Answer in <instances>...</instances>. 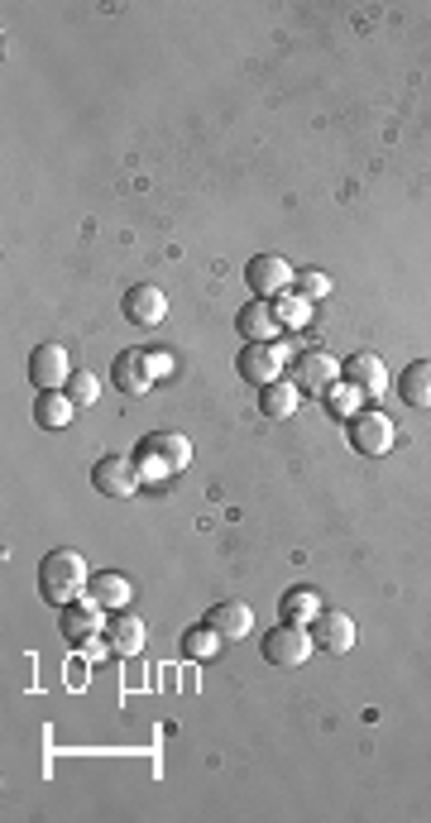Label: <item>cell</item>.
Here are the masks:
<instances>
[{
  "label": "cell",
  "instance_id": "cell-1",
  "mask_svg": "<svg viewBox=\"0 0 431 823\" xmlns=\"http://www.w3.org/2000/svg\"><path fill=\"white\" fill-rule=\"evenodd\" d=\"M87 579H91L87 560L77 551H48L43 565H39V594H43V604H58V608H68L72 599H82Z\"/></svg>",
  "mask_w": 431,
  "mask_h": 823
},
{
  "label": "cell",
  "instance_id": "cell-2",
  "mask_svg": "<svg viewBox=\"0 0 431 823\" xmlns=\"http://www.w3.org/2000/svg\"><path fill=\"white\" fill-rule=\"evenodd\" d=\"M187 460H192V445L178 431H149L135 445V464H139L144 479H168V474L187 470Z\"/></svg>",
  "mask_w": 431,
  "mask_h": 823
},
{
  "label": "cell",
  "instance_id": "cell-3",
  "mask_svg": "<svg viewBox=\"0 0 431 823\" xmlns=\"http://www.w3.org/2000/svg\"><path fill=\"white\" fill-rule=\"evenodd\" d=\"M293 278H297V273L287 268L283 254H254V259L245 264V283H249V293L259 297V302L283 297L287 287H293Z\"/></svg>",
  "mask_w": 431,
  "mask_h": 823
},
{
  "label": "cell",
  "instance_id": "cell-4",
  "mask_svg": "<svg viewBox=\"0 0 431 823\" xmlns=\"http://www.w3.org/2000/svg\"><path fill=\"white\" fill-rule=\"evenodd\" d=\"M312 633L307 627H297V623H283V627H274V633L264 637V660L268 666H283V670H293V666H302V660L312 656Z\"/></svg>",
  "mask_w": 431,
  "mask_h": 823
},
{
  "label": "cell",
  "instance_id": "cell-5",
  "mask_svg": "<svg viewBox=\"0 0 431 823\" xmlns=\"http://www.w3.org/2000/svg\"><path fill=\"white\" fill-rule=\"evenodd\" d=\"M68 379H72V369H68V350H62V345L43 341V345L29 350V383H35L39 393L68 389Z\"/></svg>",
  "mask_w": 431,
  "mask_h": 823
},
{
  "label": "cell",
  "instance_id": "cell-6",
  "mask_svg": "<svg viewBox=\"0 0 431 823\" xmlns=\"http://www.w3.org/2000/svg\"><path fill=\"white\" fill-rule=\"evenodd\" d=\"M58 633H62V641H72V647H87L96 633H106V608L96 604L91 594L87 599H72L58 618Z\"/></svg>",
  "mask_w": 431,
  "mask_h": 823
},
{
  "label": "cell",
  "instance_id": "cell-7",
  "mask_svg": "<svg viewBox=\"0 0 431 823\" xmlns=\"http://www.w3.org/2000/svg\"><path fill=\"white\" fill-rule=\"evenodd\" d=\"M312 641H316V651H331V656H345L350 647H355V618H350V613H341V608H322L312 618Z\"/></svg>",
  "mask_w": 431,
  "mask_h": 823
},
{
  "label": "cell",
  "instance_id": "cell-8",
  "mask_svg": "<svg viewBox=\"0 0 431 823\" xmlns=\"http://www.w3.org/2000/svg\"><path fill=\"white\" fill-rule=\"evenodd\" d=\"M293 374H297L293 383H297L302 393L326 398V393L335 389V383H341V364H335L326 350H302V354H297V364H293Z\"/></svg>",
  "mask_w": 431,
  "mask_h": 823
},
{
  "label": "cell",
  "instance_id": "cell-9",
  "mask_svg": "<svg viewBox=\"0 0 431 823\" xmlns=\"http://www.w3.org/2000/svg\"><path fill=\"white\" fill-rule=\"evenodd\" d=\"M139 464H135V455L125 460V455H101L91 464V483L101 489L106 498H130L135 489H139Z\"/></svg>",
  "mask_w": 431,
  "mask_h": 823
},
{
  "label": "cell",
  "instance_id": "cell-10",
  "mask_svg": "<svg viewBox=\"0 0 431 823\" xmlns=\"http://www.w3.org/2000/svg\"><path fill=\"white\" fill-rule=\"evenodd\" d=\"M350 445L360 455H389L393 450V422L383 412H355L350 417Z\"/></svg>",
  "mask_w": 431,
  "mask_h": 823
},
{
  "label": "cell",
  "instance_id": "cell-11",
  "mask_svg": "<svg viewBox=\"0 0 431 823\" xmlns=\"http://www.w3.org/2000/svg\"><path fill=\"white\" fill-rule=\"evenodd\" d=\"M341 383H350L360 398H379L383 389H389V369H383L379 354L360 350V354H350V360L341 364Z\"/></svg>",
  "mask_w": 431,
  "mask_h": 823
},
{
  "label": "cell",
  "instance_id": "cell-12",
  "mask_svg": "<svg viewBox=\"0 0 431 823\" xmlns=\"http://www.w3.org/2000/svg\"><path fill=\"white\" fill-rule=\"evenodd\" d=\"M110 374H116V389L125 393V398H144L154 389V360L144 350H120L116 354V369H110Z\"/></svg>",
  "mask_w": 431,
  "mask_h": 823
},
{
  "label": "cell",
  "instance_id": "cell-13",
  "mask_svg": "<svg viewBox=\"0 0 431 823\" xmlns=\"http://www.w3.org/2000/svg\"><path fill=\"white\" fill-rule=\"evenodd\" d=\"M278 374H283V345L278 341L239 350V379H249V383L264 389V383H278Z\"/></svg>",
  "mask_w": 431,
  "mask_h": 823
},
{
  "label": "cell",
  "instance_id": "cell-14",
  "mask_svg": "<svg viewBox=\"0 0 431 823\" xmlns=\"http://www.w3.org/2000/svg\"><path fill=\"white\" fill-rule=\"evenodd\" d=\"M168 316V293L154 283H139L125 293V321H135V326H158V321Z\"/></svg>",
  "mask_w": 431,
  "mask_h": 823
},
{
  "label": "cell",
  "instance_id": "cell-15",
  "mask_svg": "<svg viewBox=\"0 0 431 823\" xmlns=\"http://www.w3.org/2000/svg\"><path fill=\"white\" fill-rule=\"evenodd\" d=\"M235 331L245 335L249 345H268V341L278 335V316H274V306L259 302V297L245 302V306H239V316H235Z\"/></svg>",
  "mask_w": 431,
  "mask_h": 823
},
{
  "label": "cell",
  "instance_id": "cell-16",
  "mask_svg": "<svg viewBox=\"0 0 431 823\" xmlns=\"http://www.w3.org/2000/svg\"><path fill=\"white\" fill-rule=\"evenodd\" d=\"M87 594H91V599L101 604L106 613H120L125 604H130V579L116 575V570H91Z\"/></svg>",
  "mask_w": 431,
  "mask_h": 823
},
{
  "label": "cell",
  "instance_id": "cell-17",
  "mask_svg": "<svg viewBox=\"0 0 431 823\" xmlns=\"http://www.w3.org/2000/svg\"><path fill=\"white\" fill-rule=\"evenodd\" d=\"M398 398L418 412L431 408V360H412L403 374H398Z\"/></svg>",
  "mask_w": 431,
  "mask_h": 823
},
{
  "label": "cell",
  "instance_id": "cell-18",
  "mask_svg": "<svg viewBox=\"0 0 431 823\" xmlns=\"http://www.w3.org/2000/svg\"><path fill=\"white\" fill-rule=\"evenodd\" d=\"M206 623H212L226 641H239V637H249V627H254V608L231 599V604H216L212 613H206Z\"/></svg>",
  "mask_w": 431,
  "mask_h": 823
},
{
  "label": "cell",
  "instance_id": "cell-19",
  "mask_svg": "<svg viewBox=\"0 0 431 823\" xmlns=\"http://www.w3.org/2000/svg\"><path fill=\"white\" fill-rule=\"evenodd\" d=\"M106 641H110V651H120V656H139L144 651V623L135 618V613H116V618L106 623Z\"/></svg>",
  "mask_w": 431,
  "mask_h": 823
},
{
  "label": "cell",
  "instance_id": "cell-20",
  "mask_svg": "<svg viewBox=\"0 0 431 823\" xmlns=\"http://www.w3.org/2000/svg\"><path fill=\"white\" fill-rule=\"evenodd\" d=\"M77 417V402L68 398V393H39V402H35V422L43 427V431H62Z\"/></svg>",
  "mask_w": 431,
  "mask_h": 823
},
{
  "label": "cell",
  "instance_id": "cell-21",
  "mask_svg": "<svg viewBox=\"0 0 431 823\" xmlns=\"http://www.w3.org/2000/svg\"><path fill=\"white\" fill-rule=\"evenodd\" d=\"M297 393H302L297 383H283V379L278 383H264V389H259V412L264 417H278V422H283V417L297 412Z\"/></svg>",
  "mask_w": 431,
  "mask_h": 823
},
{
  "label": "cell",
  "instance_id": "cell-22",
  "mask_svg": "<svg viewBox=\"0 0 431 823\" xmlns=\"http://www.w3.org/2000/svg\"><path fill=\"white\" fill-rule=\"evenodd\" d=\"M316 613H322V599H316V589H287V594H283V623L312 627Z\"/></svg>",
  "mask_w": 431,
  "mask_h": 823
},
{
  "label": "cell",
  "instance_id": "cell-23",
  "mask_svg": "<svg viewBox=\"0 0 431 823\" xmlns=\"http://www.w3.org/2000/svg\"><path fill=\"white\" fill-rule=\"evenodd\" d=\"M221 641H226V637H221L212 623L187 627V633H183V656H192V660L202 656V660H206V656H216V651H221Z\"/></svg>",
  "mask_w": 431,
  "mask_h": 823
},
{
  "label": "cell",
  "instance_id": "cell-24",
  "mask_svg": "<svg viewBox=\"0 0 431 823\" xmlns=\"http://www.w3.org/2000/svg\"><path fill=\"white\" fill-rule=\"evenodd\" d=\"M62 393H68V398L77 402V408H91V402L101 398V383H96L91 369H82V374H72V379H68V389H62Z\"/></svg>",
  "mask_w": 431,
  "mask_h": 823
},
{
  "label": "cell",
  "instance_id": "cell-25",
  "mask_svg": "<svg viewBox=\"0 0 431 823\" xmlns=\"http://www.w3.org/2000/svg\"><path fill=\"white\" fill-rule=\"evenodd\" d=\"M268 306H274V316L283 321V326H302V321H307V306H312V302H307V297H287V293H283V297H274Z\"/></svg>",
  "mask_w": 431,
  "mask_h": 823
},
{
  "label": "cell",
  "instance_id": "cell-26",
  "mask_svg": "<svg viewBox=\"0 0 431 823\" xmlns=\"http://www.w3.org/2000/svg\"><path fill=\"white\" fill-rule=\"evenodd\" d=\"M293 287H297V297L316 302V297L331 293V278H326V273H316V268H307V273H297V278H293Z\"/></svg>",
  "mask_w": 431,
  "mask_h": 823
},
{
  "label": "cell",
  "instance_id": "cell-27",
  "mask_svg": "<svg viewBox=\"0 0 431 823\" xmlns=\"http://www.w3.org/2000/svg\"><path fill=\"white\" fill-rule=\"evenodd\" d=\"M326 402H331V408L341 412V417H355V408H360V393L350 389V383H345V389H341V383H335V389L326 393Z\"/></svg>",
  "mask_w": 431,
  "mask_h": 823
}]
</instances>
